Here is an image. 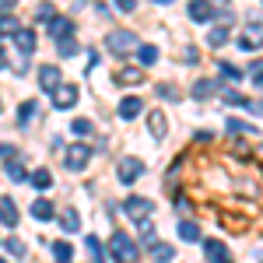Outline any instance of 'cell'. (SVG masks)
Wrapping results in <instances>:
<instances>
[{"instance_id": "6da1fadb", "label": "cell", "mask_w": 263, "mask_h": 263, "mask_svg": "<svg viewBox=\"0 0 263 263\" xmlns=\"http://www.w3.org/2000/svg\"><path fill=\"white\" fill-rule=\"evenodd\" d=\"M109 253H112V260L116 263H137V242L126 235V232H112L109 235Z\"/></svg>"}, {"instance_id": "7a4b0ae2", "label": "cell", "mask_w": 263, "mask_h": 263, "mask_svg": "<svg viewBox=\"0 0 263 263\" xmlns=\"http://www.w3.org/2000/svg\"><path fill=\"white\" fill-rule=\"evenodd\" d=\"M105 46H109V53H130V49H137V32H130V28H116V32H109L105 35Z\"/></svg>"}, {"instance_id": "3957f363", "label": "cell", "mask_w": 263, "mask_h": 263, "mask_svg": "<svg viewBox=\"0 0 263 263\" xmlns=\"http://www.w3.org/2000/svg\"><path fill=\"white\" fill-rule=\"evenodd\" d=\"M88 158H91V147H88V144H70V147H67V158H63V162H67V168L81 172L84 165H88Z\"/></svg>"}, {"instance_id": "277c9868", "label": "cell", "mask_w": 263, "mask_h": 263, "mask_svg": "<svg viewBox=\"0 0 263 263\" xmlns=\"http://www.w3.org/2000/svg\"><path fill=\"white\" fill-rule=\"evenodd\" d=\"M49 95H53V105H57V109H70V105L78 102V84H63L60 81Z\"/></svg>"}, {"instance_id": "5b68a950", "label": "cell", "mask_w": 263, "mask_h": 263, "mask_svg": "<svg viewBox=\"0 0 263 263\" xmlns=\"http://www.w3.org/2000/svg\"><path fill=\"white\" fill-rule=\"evenodd\" d=\"M151 211H155V203L147 200V197H130V200H126V214H130L134 221H144V218H151Z\"/></svg>"}, {"instance_id": "8992f818", "label": "cell", "mask_w": 263, "mask_h": 263, "mask_svg": "<svg viewBox=\"0 0 263 263\" xmlns=\"http://www.w3.org/2000/svg\"><path fill=\"white\" fill-rule=\"evenodd\" d=\"M214 14H218L214 0H190V18L193 21H211Z\"/></svg>"}, {"instance_id": "52a82bcc", "label": "cell", "mask_w": 263, "mask_h": 263, "mask_svg": "<svg viewBox=\"0 0 263 263\" xmlns=\"http://www.w3.org/2000/svg\"><path fill=\"white\" fill-rule=\"evenodd\" d=\"M60 81H63L60 67H53V63H46V67H39V88H42V91H53V88H57Z\"/></svg>"}, {"instance_id": "ba28073f", "label": "cell", "mask_w": 263, "mask_h": 263, "mask_svg": "<svg viewBox=\"0 0 263 263\" xmlns=\"http://www.w3.org/2000/svg\"><path fill=\"white\" fill-rule=\"evenodd\" d=\"M0 224L4 228H14L18 224V203L11 197H0Z\"/></svg>"}, {"instance_id": "9c48e42d", "label": "cell", "mask_w": 263, "mask_h": 263, "mask_svg": "<svg viewBox=\"0 0 263 263\" xmlns=\"http://www.w3.org/2000/svg\"><path fill=\"white\" fill-rule=\"evenodd\" d=\"M116 84H120V88H134V84H144L141 67H120V70H116Z\"/></svg>"}, {"instance_id": "30bf717a", "label": "cell", "mask_w": 263, "mask_h": 263, "mask_svg": "<svg viewBox=\"0 0 263 263\" xmlns=\"http://www.w3.org/2000/svg\"><path fill=\"white\" fill-rule=\"evenodd\" d=\"M141 172H144L141 158H123V162H120V172H116V176H120V182H134L137 176H141Z\"/></svg>"}, {"instance_id": "8fae6325", "label": "cell", "mask_w": 263, "mask_h": 263, "mask_svg": "<svg viewBox=\"0 0 263 263\" xmlns=\"http://www.w3.org/2000/svg\"><path fill=\"white\" fill-rule=\"evenodd\" d=\"M203 253H207V260H211V263H232L224 242H218V239H207V242H203Z\"/></svg>"}, {"instance_id": "7c38bea8", "label": "cell", "mask_w": 263, "mask_h": 263, "mask_svg": "<svg viewBox=\"0 0 263 263\" xmlns=\"http://www.w3.org/2000/svg\"><path fill=\"white\" fill-rule=\"evenodd\" d=\"M14 46H18V53L21 57H32V53H35V32H32V28H25V32H14Z\"/></svg>"}, {"instance_id": "4fadbf2b", "label": "cell", "mask_w": 263, "mask_h": 263, "mask_svg": "<svg viewBox=\"0 0 263 263\" xmlns=\"http://www.w3.org/2000/svg\"><path fill=\"white\" fill-rule=\"evenodd\" d=\"M49 35H53L57 42L70 39V35H74V21H70V18H53V21H49Z\"/></svg>"}, {"instance_id": "5bb4252c", "label": "cell", "mask_w": 263, "mask_h": 263, "mask_svg": "<svg viewBox=\"0 0 263 263\" xmlns=\"http://www.w3.org/2000/svg\"><path fill=\"white\" fill-rule=\"evenodd\" d=\"M137 112H144V102L137 99V95H126V99L120 102V116L123 120H134Z\"/></svg>"}, {"instance_id": "9a60e30c", "label": "cell", "mask_w": 263, "mask_h": 263, "mask_svg": "<svg viewBox=\"0 0 263 263\" xmlns=\"http://www.w3.org/2000/svg\"><path fill=\"white\" fill-rule=\"evenodd\" d=\"M147 126H151V134L165 141V134H168V120H165V112H147Z\"/></svg>"}, {"instance_id": "2e32d148", "label": "cell", "mask_w": 263, "mask_h": 263, "mask_svg": "<svg viewBox=\"0 0 263 263\" xmlns=\"http://www.w3.org/2000/svg\"><path fill=\"white\" fill-rule=\"evenodd\" d=\"M151 260L155 263H172L176 260V249H172L168 242H155L151 246Z\"/></svg>"}, {"instance_id": "e0dca14e", "label": "cell", "mask_w": 263, "mask_h": 263, "mask_svg": "<svg viewBox=\"0 0 263 263\" xmlns=\"http://www.w3.org/2000/svg\"><path fill=\"white\" fill-rule=\"evenodd\" d=\"M60 228L63 232H81V214H78L74 207H67V211L60 214Z\"/></svg>"}, {"instance_id": "ac0fdd59", "label": "cell", "mask_w": 263, "mask_h": 263, "mask_svg": "<svg viewBox=\"0 0 263 263\" xmlns=\"http://www.w3.org/2000/svg\"><path fill=\"white\" fill-rule=\"evenodd\" d=\"M35 112H39V102H21L18 105V123L21 126H28V123H35Z\"/></svg>"}, {"instance_id": "d6986e66", "label": "cell", "mask_w": 263, "mask_h": 263, "mask_svg": "<svg viewBox=\"0 0 263 263\" xmlns=\"http://www.w3.org/2000/svg\"><path fill=\"white\" fill-rule=\"evenodd\" d=\"M32 218H39V221H49V218H53V203L46 200V197H39V200L32 203Z\"/></svg>"}, {"instance_id": "ffe728a7", "label": "cell", "mask_w": 263, "mask_h": 263, "mask_svg": "<svg viewBox=\"0 0 263 263\" xmlns=\"http://www.w3.org/2000/svg\"><path fill=\"white\" fill-rule=\"evenodd\" d=\"M28 182H32L35 190H49V186H53V172L39 168V172H32V176H28Z\"/></svg>"}, {"instance_id": "44dd1931", "label": "cell", "mask_w": 263, "mask_h": 263, "mask_svg": "<svg viewBox=\"0 0 263 263\" xmlns=\"http://www.w3.org/2000/svg\"><path fill=\"white\" fill-rule=\"evenodd\" d=\"M18 28H21V25H18V18H14L11 11H4V14H0V35H14Z\"/></svg>"}, {"instance_id": "7402d4cb", "label": "cell", "mask_w": 263, "mask_h": 263, "mask_svg": "<svg viewBox=\"0 0 263 263\" xmlns=\"http://www.w3.org/2000/svg\"><path fill=\"white\" fill-rule=\"evenodd\" d=\"M179 239H186V242H197V239H200V224L179 221Z\"/></svg>"}, {"instance_id": "603a6c76", "label": "cell", "mask_w": 263, "mask_h": 263, "mask_svg": "<svg viewBox=\"0 0 263 263\" xmlns=\"http://www.w3.org/2000/svg\"><path fill=\"white\" fill-rule=\"evenodd\" d=\"M218 88H214V81H207V78H200V81L193 84V99H211Z\"/></svg>"}, {"instance_id": "cb8c5ba5", "label": "cell", "mask_w": 263, "mask_h": 263, "mask_svg": "<svg viewBox=\"0 0 263 263\" xmlns=\"http://www.w3.org/2000/svg\"><path fill=\"white\" fill-rule=\"evenodd\" d=\"M70 256H74L70 242H53V260L57 263H70Z\"/></svg>"}, {"instance_id": "d4e9b609", "label": "cell", "mask_w": 263, "mask_h": 263, "mask_svg": "<svg viewBox=\"0 0 263 263\" xmlns=\"http://www.w3.org/2000/svg\"><path fill=\"white\" fill-rule=\"evenodd\" d=\"M137 53H141V67L158 63V46H137Z\"/></svg>"}, {"instance_id": "484cf974", "label": "cell", "mask_w": 263, "mask_h": 263, "mask_svg": "<svg viewBox=\"0 0 263 263\" xmlns=\"http://www.w3.org/2000/svg\"><path fill=\"white\" fill-rule=\"evenodd\" d=\"M7 176H11V179H14V182L28 179V172H25V168H21V162H14V158H11V162H7Z\"/></svg>"}, {"instance_id": "4316f807", "label": "cell", "mask_w": 263, "mask_h": 263, "mask_svg": "<svg viewBox=\"0 0 263 263\" xmlns=\"http://www.w3.org/2000/svg\"><path fill=\"white\" fill-rule=\"evenodd\" d=\"M84 242H88V253L95 256V263H105V256H102V242H99V239H95V235H88Z\"/></svg>"}, {"instance_id": "83f0119b", "label": "cell", "mask_w": 263, "mask_h": 263, "mask_svg": "<svg viewBox=\"0 0 263 263\" xmlns=\"http://www.w3.org/2000/svg\"><path fill=\"white\" fill-rule=\"evenodd\" d=\"M57 49H60V57H74V53H78V42H74V35H70V39H60V42H57Z\"/></svg>"}, {"instance_id": "f1b7e54d", "label": "cell", "mask_w": 263, "mask_h": 263, "mask_svg": "<svg viewBox=\"0 0 263 263\" xmlns=\"http://www.w3.org/2000/svg\"><path fill=\"white\" fill-rule=\"evenodd\" d=\"M4 249H7L11 256H25V242H21V239H14V235H11V239L4 242Z\"/></svg>"}, {"instance_id": "f546056e", "label": "cell", "mask_w": 263, "mask_h": 263, "mask_svg": "<svg viewBox=\"0 0 263 263\" xmlns=\"http://www.w3.org/2000/svg\"><path fill=\"white\" fill-rule=\"evenodd\" d=\"M207 42H211V46H224V42H228V28H214V32L207 35Z\"/></svg>"}, {"instance_id": "4dcf8cb0", "label": "cell", "mask_w": 263, "mask_h": 263, "mask_svg": "<svg viewBox=\"0 0 263 263\" xmlns=\"http://www.w3.org/2000/svg\"><path fill=\"white\" fill-rule=\"evenodd\" d=\"M218 70H221L224 78H232V81H239V78H242V70H239V67H232V63H218Z\"/></svg>"}, {"instance_id": "1f68e13d", "label": "cell", "mask_w": 263, "mask_h": 263, "mask_svg": "<svg viewBox=\"0 0 263 263\" xmlns=\"http://www.w3.org/2000/svg\"><path fill=\"white\" fill-rule=\"evenodd\" d=\"M70 130H74L78 137H84V134H91V123H88V120H74V123H70Z\"/></svg>"}, {"instance_id": "d6a6232c", "label": "cell", "mask_w": 263, "mask_h": 263, "mask_svg": "<svg viewBox=\"0 0 263 263\" xmlns=\"http://www.w3.org/2000/svg\"><path fill=\"white\" fill-rule=\"evenodd\" d=\"M221 99H224V102H232V105H242V102H246L242 95H239V91H232V88H224V91H221Z\"/></svg>"}, {"instance_id": "836d02e7", "label": "cell", "mask_w": 263, "mask_h": 263, "mask_svg": "<svg viewBox=\"0 0 263 263\" xmlns=\"http://www.w3.org/2000/svg\"><path fill=\"white\" fill-rule=\"evenodd\" d=\"M249 126H246L242 120H228V134H246Z\"/></svg>"}, {"instance_id": "e575fe53", "label": "cell", "mask_w": 263, "mask_h": 263, "mask_svg": "<svg viewBox=\"0 0 263 263\" xmlns=\"http://www.w3.org/2000/svg\"><path fill=\"white\" fill-rule=\"evenodd\" d=\"M14 155H18V147H14V144H0V158H7V162H11Z\"/></svg>"}, {"instance_id": "d590c367", "label": "cell", "mask_w": 263, "mask_h": 263, "mask_svg": "<svg viewBox=\"0 0 263 263\" xmlns=\"http://www.w3.org/2000/svg\"><path fill=\"white\" fill-rule=\"evenodd\" d=\"M116 7H120L123 14H130V11H134V7H137V0H116Z\"/></svg>"}, {"instance_id": "8d00e7d4", "label": "cell", "mask_w": 263, "mask_h": 263, "mask_svg": "<svg viewBox=\"0 0 263 263\" xmlns=\"http://www.w3.org/2000/svg\"><path fill=\"white\" fill-rule=\"evenodd\" d=\"M39 18H42V21H49V18H57V11H53L49 4H42V7H39Z\"/></svg>"}, {"instance_id": "74e56055", "label": "cell", "mask_w": 263, "mask_h": 263, "mask_svg": "<svg viewBox=\"0 0 263 263\" xmlns=\"http://www.w3.org/2000/svg\"><path fill=\"white\" fill-rule=\"evenodd\" d=\"M249 78H253V84H260V60H253V67H249Z\"/></svg>"}, {"instance_id": "f35d334b", "label": "cell", "mask_w": 263, "mask_h": 263, "mask_svg": "<svg viewBox=\"0 0 263 263\" xmlns=\"http://www.w3.org/2000/svg\"><path fill=\"white\" fill-rule=\"evenodd\" d=\"M158 95H162V99H172V102L179 99V91H172V88H165V84H162V88H158Z\"/></svg>"}, {"instance_id": "ab89813d", "label": "cell", "mask_w": 263, "mask_h": 263, "mask_svg": "<svg viewBox=\"0 0 263 263\" xmlns=\"http://www.w3.org/2000/svg\"><path fill=\"white\" fill-rule=\"evenodd\" d=\"M239 46H242V49H256V39H249V35H246V39H239Z\"/></svg>"}, {"instance_id": "60d3db41", "label": "cell", "mask_w": 263, "mask_h": 263, "mask_svg": "<svg viewBox=\"0 0 263 263\" xmlns=\"http://www.w3.org/2000/svg\"><path fill=\"white\" fill-rule=\"evenodd\" d=\"M11 7H18V0H0V11H11Z\"/></svg>"}, {"instance_id": "b9f144b4", "label": "cell", "mask_w": 263, "mask_h": 263, "mask_svg": "<svg viewBox=\"0 0 263 263\" xmlns=\"http://www.w3.org/2000/svg\"><path fill=\"white\" fill-rule=\"evenodd\" d=\"M0 70H7V53H4V46H0Z\"/></svg>"}, {"instance_id": "7bdbcfd3", "label": "cell", "mask_w": 263, "mask_h": 263, "mask_svg": "<svg viewBox=\"0 0 263 263\" xmlns=\"http://www.w3.org/2000/svg\"><path fill=\"white\" fill-rule=\"evenodd\" d=\"M158 4H172V0H158Z\"/></svg>"}, {"instance_id": "ee69618b", "label": "cell", "mask_w": 263, "mask_h": 263, "mask_svg": "<svg viewBox=\"0 0 263 263\" xmlns=\"http://www.w3.org/2000/svg\"><path fill=\"white\" fill-rule=\"evenodd\" d=\"M0 263H7V260H0Z\"/></svg>"}]
</instances>
